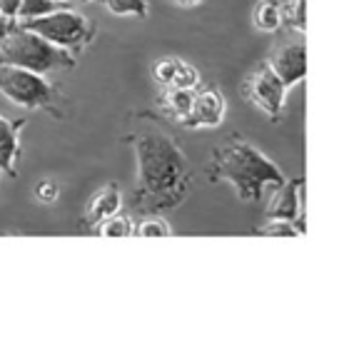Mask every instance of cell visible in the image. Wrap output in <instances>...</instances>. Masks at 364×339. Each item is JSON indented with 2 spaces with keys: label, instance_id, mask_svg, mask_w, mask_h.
I'll return each mask as SVG.
<instances>
[{
  "label": "cell",
  "instance_id": "1",
  "mask_svg": "<svg viewBox=\"0 0 364 339\" xmlns=\"http://www.w3.org/2000/svg\"><path fill=\"white\" fill-rule=\"evenodd\" d=\"M137 162L135 208L172 210L190 193V160L157 125H142L132 135Z\"/></svg>",
  "mask_w": 364,
  "mask_h": 339
},
{
  "label": "cell",
  "instance_id": "2",
  "mask_svg": "<svg viewBox=\"0 0 364 339\" xmlns=\"http://www.w3.org/2000/svg\"><path fill=\"white\" fill-rule=\"evenodd\" d=\"M215 180H225L235 188L242 203L262 200L264 190L284 183L282 170L257 145L245 137H232L215 152Z\"/></svg>",
  "mask_w": 364,
  "mask_h": 339
},
{
  "label": "cell",
  "instance_id": "3",
  "mask_svg": "<svg viewBox=\"0 0 364 339\" xmlns=\"http://www.w3.org/2000/svg\"><path fill=\"white\" fill-rule=\"evenodd\" d=\"M75 58L65 48L48 43L23 26H11L6 41L0 45V65L26 68L38 75H48L55 70H70Z\"/></svg>",
  "mask_w": 364,
  "mask_h": 339
},
{
  "label": "cell",
  "instance_id": "4",
  "mask_svg": "<svg viewBox=\"0 0 364 339\" xmlns=\"http://www.w3.org/2000/svg\"><path fill=\"white\" fill-rule=\"evenodd\" d=\"M18 26L28 28L36 36L46 38L48 43L58 48H65V50H77L82 48L92 36L90 21H87L82 13L70 11V8H55V11L46 13L41 18H33V21H21Z\"/></svg>",
  "mask_w": 364,
  "mask_h": 339
},
{
  "label": "cell",
  "instance_id": "5",
  "mask_svg": "<svg viewBox=\"0 0 364 339\" xmlns=\"http://www.w3.org/2000/svg\"><path fill=\"white\" fill-rule=\"evenodd\" d=\"M0 95L8 97L13 105L38 110L53 102V85L46 80V75H38L26 68L0 65Z\"/></svg>",
  "mask_w": 364,
  "mask_h": 339
},
{
  "label": "cell",
  "instance_id": "6",
  "mask_svg": "<svg viewBox=\"0 0 364 339\" xmlns=\"http://www.w3.org/2000/svg\"><path fill=\"white\" fill-rule=\"evenodd\" d=\"M287 90L289 87L274 75V70L267 65V63L255 68L242 85V92L250 97V102L269 117H279L284 112Z\"/></svg>",
  "mask_w": 364,
  "mask_h": 339
},
{
  "label": "cell",
  "instance_id": "7",
  "mask_svg": "<svg viewBox=\"0 0 364 339\" xmlns=\"http://www.w3.org/2000/svg\"><path fill=\"white\" fill-rule=\"evenodd\" d=\"M228 112V102H225L223 92L218 87H205V90L195 92L193 110L182 120V125L190 130H200V127H218L225 120Z\"/></svg>",
  "mask_w": 364,
  "mask_h": 339
},
{
  "label": "cell",
  "instance_id": "8",
  "mask_svg": "<svg viewBox=\"0 0 364 339\" xmlns=\"http://www.w3.org/2000/svg\"><path fill=\"white\" fill-rule=\"evenodd\" d=\"M267 65L287 87L297 85L307 75V48H304V43H287L272 53Z\"/></svg>",
  "mask_w": 364,
  "mask_h": 339
},
{
  "label": "cell",
  "instance_id": "9",
  "mask_svg": "<svg viewBox=\"0 0 364 339\" xmlns=\"http://www.w3.org/2000/svg\"><path fill=\"white\" fill-rule=\"evenodd\" d=\"M302 188L304 185L299 178L284 180L282 185H277L267 205V220H287V222L299 225V217H302Z\"/></svg>",
  "mask_w": 364,
  "mask_h": 339
},
{
  "label": "cell",
  "instance_id": "10",
  "mask_svg": "<svg viewBox=\"0 0 364 339\" xmlns=\"http://www.w3.org/2000/svg\"><path fill=\"white\" fill-rule=\"evenodd\" d=\"M122 208V195L117 185H105L102 190H97L95 198L90 200V208L85 212V225L87 227H97L102 220L117 215Z\"/></svg>",
  "mask_w": 364,
  "mask_h": 339
},
{
  "label": "cell",
  "instance_id": "11",
  "mask_svg": "<svg viewBox=\"0 0 364 339\" xmlns=\"http://www.w3.org/2000/svg\"><path fill=\"white\" fill-rule=\"evenodd\" d=\"M26 125V120H11V117L0 115V170L6 173H16V160L21 152V142H18V132Z\"/></svg>",
  "mask_w": 364,
  "mask_h": 339
},
{
  "label": "cell",
  "instance_id": "12",
  "mask_svg": "<svg viewBox=\"0 0 364 339\" xmlns=\"http://www.w3.org/2000/svg\"><path fill=\"white\" fill-rule=\"evenodd\" d=\"M252 23L259 33H277L282 28V3L279 0H259L255 6Z\"/></svg>",
  "mask_w": 364,
  "mask_h": 339
},
{
  "label": "cell",
  "instance_id": "13",
  "mask_svg": "<svg viewBox=\"0 0 364 339\" xmlns=\"http://www.w3.org/2000/svg\"><path fill=\"white\" fill-rule=\"evenodd\" d=\"M193 100H195V90H185V87H167L165 92V110L172 120H185L193 110Z\"/></svg>",
  "mask_w": 364,
  "mask_h": 339
},
{
  "label": "cell",
  "instance_id": "14",
  "mask_svg": "<svg viewBox=\"0 0 364 339\" xmlns=\"http://www.w3.org/2000/svg\"><path fill=\"white\" fill-rule=\"evenodd\" d=\"M102 6L120 18H145L150 13L147 0H102Z\"/></svg>",
  "mask_w": 364,
  "mask_h": 339
},
{
  "label": "cell",
  "instance_id": "15",
  "mask_svg": "<svg viewBox=\"0 0 364 339\" xmlns=\"http://www.w3.org/2000/svg\"><path fill=\"white\" fill-rule=\"evenodd\" d=\"M167 87H185V90H198L200 87V70L193 65V63H185L180 58L175 65V72H172V80Z\"/></svg>",
  "mask_w": 364,
  "mask_h": 339
},
{
  "label": "cell",
  "instance_id": "16",
  "mask_svg": "<svg viewBox=\"0 0 364 339\" xmlns=\"http://www.w3.org/2000/svg\"><path fill=\"white\" fill-rule=\"evenodd\" d=\"M95 230L102 237H132V220L117 212V215H112V217L102 220Z\"/></svg>",
  "mask_w": 364,
  "mask_h": 339
},
{
  "label": "cell",
  "instance_id": "17",
  "mask_svg": "<svg viewBox=\"0 0 364 339\" xmlns=\"http://www.w3.org/2000/svg\"><path fill=\"white\" fill-rule=\"evenodd\" d=\"M304 232L302 225L287 222V220H269L262 227H257L259 237H299Z\"/></svg>",
  "mask_w": 364,
  "mask_h": 339
},
{
  "label": "cell",
  "instance_id": "18",
  "mask_svg": "<svg viewBox=\"0 0 364 339\" xmlns=\"http://www.w3.org/2000/svg\"><path fill=\"white\" fill-rule=\"evenodd\" d=\"M132 235L135 237H170L172 227L162 217H145L137 225H132Z\"/></svg>",
  "mask_w": 364,
  "mask_h": 339
},
{
  "label": "cell",
  "instance_id": "19",
  "mask_svg": "<svg viewBox=\"0 0 364 339\" xmlns=\"http://www.w3.org/2000/svg\"><path fill=\"white\" fill-rule=\"evenodd\" d=\"M304 6H307V0H287L282 6V26L287 23L292 31L304 33L307 23H304Z\"/></svg>",
  "mask_w": 364,
  "mask_h": 339
},
{
  "label": "cell",
  "instance_id": "20",
  "mask_svg": "<svg viewBox=\"0 0 364 339\" xmlns=\"http://www.w3.org/2000/svg\"><path fill=\"white\" fill-rule=\"evenodd\" d=\"M58 0H21V11H18L16 21H33V18H41L46 13L55 11Z\"/></svg>",
  "mask_w": 364,
  "mask_h": 339
},
{
  "label": "cell",
  "instance_id": "21",
  "mask_svg": "<svg viewBox=\"0 0 364 339\" xmlns=\"http://www.w3.org/2000/svg\"><path fill=\"white\" fill-rule=\"evenodd\" d=\"M33 195H36L38 203L43 205H53L58 200V195H60V185H58V180L53 178H46L41 180V183L36 185V190H33Z\"/></svg>",
  "mask_w": 364,
  "mask_h": 339
},
{
  "label": "cell",
  "instance_id": "22",
  "mask_svg": "<svg viewBox=\"0 0 364 339\" xmlns=\"http://www.w3.org/2000/svg\"><path fill=\"white\" fill-rule=\"evenodd\" d=\"M18 11H21V0H0V16L6 18V21L16 23Z\"/></svg>",
  "mask_w": 364,
  "mask_h": 339
},
{
  "label": "cell",
  "instance_id": "23",
  "mask_svg": "<svg viewBox=\"0 0 364 339\" xmlns=\"http://www.w3.org/2000/svg\"><path fill=\"white\" fill-rule=\"evenodd\" d=\"M11 26H13V23H11V21H6V18L0 16V45H3V41H6L8 31H11Z\"/></svg>",
  "mask_w": 364,
  "mask_h": 339
},
{
  "label": "cell",
  "instance_id": "24",
  "mask_svg": "<svg viewBox=\"0 0 364 339\" xmlns=\"http://www.w3.org/2000/svg\"><path fill=\"white\" fill-rule=\"evenodd\" d=\"M180 6H198V3H203V0H177Z\"/></svg>",
  "mask_w": 364,
  "mask_h": 339
},
{
  "label": "cell",
  "instance_id": "25",
  "mask_svg": "<svg viewBox=\"0 0 364 339\" xmlns=\"http://www.w3.org/2000/svg\"><path fill=\"white\" fill-rule=\"evenodd\" d=\"M58 3H60V0H58Z\"/></svg>",
  "mask_w": 364,
  "mask_h": 339
}]
</instances>
